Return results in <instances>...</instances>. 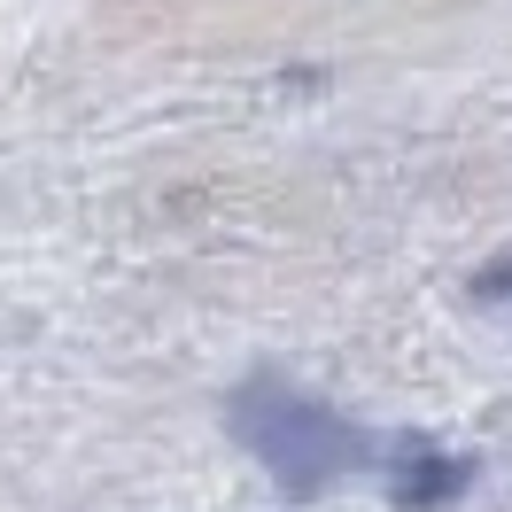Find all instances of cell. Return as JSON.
I'll return each instance as SVG.
<instances>
[{
  "label": "cell",
  "mask_w": 512,
  "mask_h": 512,
  "mask_svg": "<svg viewBox=\"0 0 512 512\" xmlns=\"http://www.w3.org/2000/svg\"><path fill=\"white\" fill-rule=\"evenodd\" d=\"M225 427L241 435V450L264 474L280 481V497H326L334 481H350L388 458L350 412H334L326 396L280 381V373H256V381L233 388L225 396Z\"/></svg>",
  "instance_id": "obj_1"
},
{
  "label": "cell",
  "mask_w": 512,
  "mask_h": 512,
  "mask_svg": "<svg viewBox=\"0 0 512 512\" xmlns=\"http://www.w3.org/2000/svg\"><path fill=\"white\" fill-rule=\"evenodd\" d=\"M381 481H388V505L396 512H443L450 497L474 489V458L427 443V435H396L381 458Z\"/></svg>",
  "instance_id": "obj_2"
},
{
  "label": "cell",
  "mask_w": 512,
  "mask_h": 512,
  "mask_svg": "<svg viewBox=\"0 0 512 512\" xmlns=\"http://www.w3.org/2000/svg\"><path fill=\"white\" fill-rule=\"evenodd\" d=\"M466 288H474V303H512V256H505V264H489V272H474Z\"/></svg>",
  "instance_id": "obj_3"
}]
</instances>
